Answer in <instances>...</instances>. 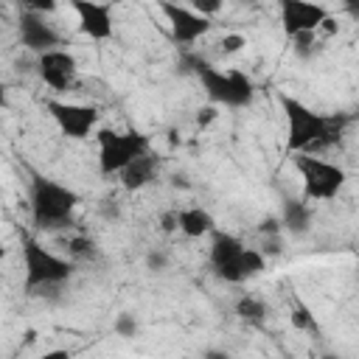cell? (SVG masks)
<instances>
[{
	"mask_svg": "<svg viewBox=\"0 0 359 359\" xmlns=\"http://www.w3.org/2000/svg\"><path fill=\"white\" fill-rule=\"evenodd\" d=\"M154 174H157V157H151V151H149L121 171V185L126 191H140L154 180Z\"/></svg>",
	"mask_w": 359,
	"mask_h": 359,
	"instance_id": "cell-14",
	"label": "cell"
},
{
	"mask_svg": "<svg viewBox=\"0 0 359 359\" xmlns=\"http://www.w3.org/2000/svg\"><path fill=\"white\" fill-rule=\"evenodd\" d=\"M292 325H294V328H300V331H314V334L320 331V325H317L314 314H311L300 300H297V303H294V309H292Z\"/></svg>",
	"mask_w": 359,
	"mask_h": 359,
	"instance_id": "cell-18",
	"label": "cell"
},
{
	"mask_svg": "<svg viewBox=\"0 0 359 359\" xmlns=\"http://www.w3.org/2000/svg\"><path fill=\"white\" fill-rule=\"evenodd\" d=\"M36 73H39V79H42L50 90L65 93V90H70V87L76 84V79H79V62H76L73 53L56 48V50H48V53H42V56L36 59Z\"/></svg>",
	"mask_w": 359,
	"mask_h": 359,
	"instance_id": "cell-11",
	"label": "cell"
},
{
	"mask_svg": "<svg viewBox=\"0 0 359 359\" xmlns=\"http://www.w3.org/2000/svg\"><path fill=\"white\" fill-rule=\"evenodd\" d=\"M143 154H149V137L143 132H98V171L104 177L121 174L129 163H135Z\"/></svg>",
	"mask_w": 359,
	"mask_h": 359,
	"instance_id": "cell-6",
	"label": "cell"
},
{
	"mask_svg": "<svg viewBox=\"0 0 359 359\" xmlns=\"http://www.w3.org/2000/svg\"><path fill=\"white\" fill-rule=\"evenodd\" d=\"M294 168L303 180L306 202H328L345 185V171L337 163H328L317 154H294Z\"/></svg>",
	"mask_w": 359,
	"mask_h": 359,
	"instance_id": "cell-7",
	"label": "cell"
},
{
	"mask_svg": "<svg viewBox=\"0 0 359 359\" xmlns=\"http://www.w3.org/2000/svg\"><path fill=\"white\" fill-rule=\"evenodd\" d=\"M292 42H294V53L297 56H303V59H309V56H314V45H317V39H314V34H300V36H292Z\"/></svg>",
	"mask_w": 359,
	"mask_h": 359,
	"instance_id": "cell-20",
	"label": "cell"
},
{
	"mask_svg": "<svg viewBox=\"0 0 359 359\" xmlns=\"http://www.w3.org/2000/svg\"><path fill=\"white\" fill-rule=\"evenodd\" d=\"M280 224L292 233V236H303L311 227V208L306 199H286L283 210H280Z\"/></svg>",
	"mask_w": 359,
	"mask_h": 359,
	"instance_id": "cell-15",
	"label": "cell"
},
{
	"mask_svg": "<svg viewBox=\"0 0 359 359\" xmlns=\"http://www.w3.org/2000/svg\"><path fill=\"white\" fill-rule=\"evenodd\" d=\"M219 227L213 222V216L205 208H185L180 210V233H185L188 238H199V236H213Z\"/></svg>",
	"mask_w": 359,
	"mask_h": 359,
	"instance_id": "cell-16",
	"label": "cell"
},
{
	"mask_svg": "<svg viewBox=\"0 0 359 359\" xmlns=\"http://www.w3.org/2000/svg\"><path fill=\"white\" fill-rule=\"evenodd\" d=\"M216 115H219V112H216V107H205V109H199V115H196V123H199V126H205V123H210Z\"/></svg>",
	"mask_w": 359,
	"mask_h": 359,
	"instance_id": "cell-24",
	"label": "cell"
},
{
	"mask_svg": "<svg viewBox=\"0 0 359 359\" xmlns=\"http://www.w3.org/2000/svg\"><path fill=\"white\" fill-rule=\"evenodd\" d=\"M165 266V255L163 252H151L149 255V269H163Z\"/></svg>",
	"mask_w": 359,
	"mask_h": 359,
	"instance_id": "cell-25",
	"label": "cell"
},
{
	"mask_svg": "<svg viewBox=\"0 0 359 359\" xmlns=\"http://www.w3.org/2000/svg\"><path fill=\"white\" fill-rule=\"evenodd\" d=\"M219 45H222V50H224V53H236V50H241V48L247 45V39H244L241 34H224Z\"/></svg>",
	"mask_w": 359,
	"mask_h": 359,
	"instance_id": "cell-22",
	"label": "cell"
},
{
	"mask_svg": "<svg viewBox=\"0 0 359 359\" xmlns=\"http://www.w3.org/2000/svg\"><path fill=\"white\" fill-rule=\"evenodd\" d=\"M79 20V31L95 42H104L112 36V8L107 3H93V0H73L70 3Z\"/></svg>",
	"mask_w": 359,
	"mask_h": 359,
	"instance_id": "cell-13",
	"label": "cell"
},
{
	"mask_svg": "<svg viewBox=\"0 0 359 359\" xmlns=\"http://www.w3.org/2000/svg\"><path fill=\"white\" fill-rule=\"evenodd\" d=\"M325 359H342V356H325Z\"/></svg>",
	"mask_w": 359,
	"mask_h": 359,
	"instance_id": "cell-27",
	"label": "cell"
},
{
	"mask_svg": "<svg viewBox=\"0 0 359 359\" xmlns=\"http://www.w3.org/2000/svg\"><path fill=\"white\" fill-rule=\"evenodd\" d=\"M194 73H196L205 95L213 104H222L227 109H244V107L252 104L255 87L241 70H219L208 62H196Z\"/></svg>",
	"mask_w": 359,
	"mask_h": 359,
	"instance_id": "cell-5",
	"label": "cell"
},
{
	"mask_svg": "<svg viewBox=\"0 0 359 359\" xmlns=\"http://www.w3.org/2000/svg\"><path fill=\"white\" fill-rule=\"evenodd\" d=\"M45 109L53 118V123L59 126V132L73 140L90 137V132L98 126V109L87 107V104H70V101L50 98V101H45Z\"/></svg>",
	"mask_w": 359,
	"mask_h": 359,
	"instance_id": "cell-8",
	"label": "cell"
},
{
	"mask_svg": "<svg viewBox=\"0 0 359 359\" xmlns=\"http://www.w3.org/2000/svg\"><path fill=\"white\" fill-rule=\"evenodd\" d=\"M20 42L31 50V53H36V56H42V53H48V50H56V45H59V31L45 20V14H36V11H22L20 14Z\"/></svg>",
	"mask_w": 359,
	"mask_h": 359,
	"instance_id": "cell-12",
	"label": "cell"
},
{
	"mask_svg": "<svg viewBox=\"0 0 359 359\" xmlns=\"http://www.w3.org/2000/svg\"><path fill=\"white\" fill-rule=\"evenodd\" d=\"M28 205H31L34 227L50 233V230H62V227L73 224V213L79 208V194L50 177L34 174Z\"/></svg>",
	"mask_w": 359,
	"mask_h": 359,
	"instance_id": "cell-2",
	"label": "cell"
},
{
	"mask_svg": "<svg viewBox=\"0 0 359 359\" xmlns=\"http://www.w3.org/2000/svg\"><path fill=\"white\" fill-rule=\"evenodd\" d=\"M236 314H238L241 320H247V323H261L264 314H266V306H264V300H258V297H252V294H244V297L236 303Z\"/></svg>",
	"mask_w": 359,
	"mask_h": 359,
	"instance_id": "cell-17",
	"label": "cell"
},
{
	"mask_svg": "<svg viewBox=\"0 0 359 359\" xmlns=\"http://www.w3.org/2000/svg\"><path fill=\"white\" fill-rule=\"evenodd\" d=\"M135 331H137L135 317H132V314H118V320H115V334H121V337H135Z\"/></svg>",
	"mask_w": 359,
	"mask_h": 359,
	"instance_id": "cell-21",
	"label": "cell"
},
{
	"mask_svg": "<svg viewBox=\"0 0 359 359\" xmlns=\"http://www.w3.org/2000/svg\"><path fill=\"white\" fill-rule=\"evenodd\" d=\"M280 109L286 118V151L292 154H311L337 143L342 135V115H320L292 95H280Z\"/></svg>",
	"mask_w": 359,
	"mask_h": 359,
	"instance_id": "cell-1",
	"label": "cell"
},
{
	"mask_svg": "<svg viewBox=\"0 0 359 359\" xmlns=\"http://www.w3.org/2000/svg\"><path fill=\"white\" fill-rule=\"evenodd\" d=\"M36 359H73V353L67 348H53V351H45L42 356H36Z\"/></svg>",
	"mask_w": 359,
	"mask_h": 359,
	"instance_id": "cell-23",
	"label": "cell"
},
{
	"mask_svg": "<svg viewBox=\"0 0 359 359\" xmlns=\"http://www.w3.org/2000/svg\"><path fill=\"white\" fill-rule=\"evenodd\" d=\"M22 286L28 294H34L36 289H50V286H62L65 280H70L73 275V261L56 255L53 250H48L42 241L25 236L22 238Z\"/></svg>",
	"mask_w": 359,
	"mask_h": 359,
	"instance_id": "cell-4",
	"label": "cell"
},
{
	"mask_svg": "<svg viewBox=\"0 0 359 359\" xmlns=\"http://www.w3.org/2000/svg\"><path fill=\"white\" fill-rule=\"evenodd\" d=\"M210 269L216 272V278H222L224 283H244L255 275L264 272V252L247 247L238 236L216 230L210 236V252H208Z\"/></svg>",
	"mask_w": 359,
	"mask_h": 359,
	"instance_id": "cell-3",
	"label": "cell"
},
{
	"mask_svg": "<svg viewBox=\"0 0 359 359\" xmlns=\"http://www.w3.org/2000/svg\"><path fill=\"white\" fill-rule=\"evenodd\" d=\"M345 8H348L353 17H359V3H345Z\"/></svg>",
	"mask_w": 359,
	"mask_h": 359,
	"instance_id": "cell-26",
	"label": "cell"
},
{
	"mask_svg": "<svg viewBox=\"0 0 359 359\" xmlns=\"http://www.w3.org/2000/svg\"><path fill=\"white\" fill-rule=\"evenodd\" d=\"M160 11L165 14L171 36L180 45H191V42L202 39L213 25L208 17H202L199 11H194L191 6H182V3H160Z\"/></svg>",
	"mask_w": 359,
	"mask_h": 359,
	"instance_id": "cell-10",
	"label": "cell"
},
{
	"mask_svg": "<svg viewBox=\"0 0 359 359\" xmlns=\"http://www.w3.org/2000/svg\"><path fill=\"white\" fill-rule=\"evenodd\" d=\"M328 20H331L328 8L320 3H306V0H283L280 3V22H283V31L289 36L314 34Z\"/></svg>",
	"mask_w": 359,
	"mask_h": 359,
	"instance_id": "cell-9",
	"label": "cell"
},
{
	"mask_svg": "<svg viewBox=\"0 0 359 359\" xmlns=\"http://www.w3.org/2000/svg\"><path fill=\"white\" fill-rule=\"evenodd\" d=\"M67 250H70L73 258H93V255H95V241L79 236V238H70V241H67Z\"/></svg>",
	"mask_w": 359,
	"mask_h": 359,
	"instance_id": "cell-19",
	"label": "cell"
}]
</instances>
